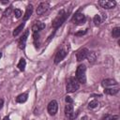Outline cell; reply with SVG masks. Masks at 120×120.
<instances>
[{
  "mask_svg": "<svg viewBox=\"0 0 120 120\" xmlns=\"http://www.w3.org/2000/svg\"><path fill=\"white\" fill-rule=\"evenodd\" d=\"M112 36L113 38H119V36H120V28L119 27H114L112 29Z\"/></svg>",
  "mask_w": 120,
  "mask_h": 120,
  "instance_id": "obj_19",
  "label": "cell"
},
{
  "mask_svg": "<svg viewBox=\"0 0 120 120\" xmlns=\"http://www.w3.org/2000/svg\"><path fill=\"white\" fill-rule=\"evenodd\" d=\"M118 91H119L118 88H112V87H108L104 89V93L108 95H115L118 93Z\"/></svg>",
  "mask_w": 120,
  "mask_h": 120,
  "instance_id": "obj_15",
  "label": "cell"
},
{
  "mask_svg": "<svg viewBox=\"0 0 120 120\" xmlns=\"http://www.w3.org/2000/svg\"><path fill=\"white\" fill-rule=\"evenodd\" d=\"M88 53H89V51H88V49H86V48H82V49L79 50V51L77 52V53H76L77 61H82L83 59H85V58L87 57Z\"/></svg>",
  "mask_w": 120,
  "mask_h": 120,
  "instance_id": "obj_6",
  "label": "cell"
},
{
  "mask_svg": "<svg viewBox=\"0 0 120 120\" xmlns=\"http://www.w3.org/2000/svg\"><path fill=\"white\" fill-rule=\"evenodd\" d=\"M102 120H118V115H111V114H106L103 116Z\"/></svg>",
  "mask_w": 120,
  "mask_h": 120,
  "instance_id": "obj_20",
  "label": "cell"
},
{
  "mask_svg": "<svg viewBox=\"0 0 120 120\" xmlns=\"http://www.w3.org/2000/svg\"><path fill=\"white\" fill-rule=\"evenodd\" d=\"M27 98H28V95L26 93L20 94L16 98V102H18V103H23V102H25L27 100Z\"/></svg>",
  "mask_w": 120,
  "mask_h": 120,
  "instance_id": "obj_13",
  "label": "cell"
},
{
  "mask_svg": "<svg viewBox=\"0 0 120 120\" xmlns=\"http://www.w3.org/2000/svg\"><path fill=\"white\" fill-rule=\"evenodd\" d=\"M47 110H48V112L51 115H54L57 112V110H58V103H57V101L56 100L50 101V103L48 104Z\"/></svg>",
  "mask_w": 120,
  "mask_h": 120,
  "instance_id": "obj_4",
  "label": "cell"
},
{
  "mask_svg": "<svg viewBox=\"0 0 120 120\" xmlns=\"http://www.w3.org/2000/svg\"><path fill=\"white\" fill-rule=\"evenodd\" d=\"M99 5L106 8V9H110V8H112L116 6V2L115 1H108V0H103V1H99L98 2Z\"/></svg>",
  "mask_w": 120,
  "mask_h": 120,
  "instance_id": "obj_7",
  "label": "cell"
},
{
  "mask_svg": "<svg viewBox=\"0 0 120 120\" xmlns=\"http://www.w3.org/2000/svg\"><path fill=\"white\" fill-rule=\"evenodd\" d=\"M72 21L75 22V23H82L85 21V16L82 14V13H80V12H77L73 18H72Z\"/></svg>",
  "mask_w": 120,
  "mask_h": 120,
  "instance_id": "obj_9",
  "label": "cell"
},
{
  "mask_svg": "<svg viewBox=\"0 0 120 120\" xmlns=\"http://www.w3.org/2000/svg\"><path fill=\"white\" fill-rule=\"evenodd\" d=\"M80 87V84L78 82V81L76 80V78L74 77H70L68 80V83H67V92L68 93H73L75 91H77Z\"/></svg>",
  "mask_w": 120,
  "mask_h": 120,
  "instance_id": "obj_2",
  "label": "cell"
},
{
  "mask_svg": "<svg viewBox=\"0 0 120 120\" xmlns=\"http://www.w3.org/2000/svg\"><path fill=\"white\" fill-rule=\"evenodd\" d=\"M10 11H11V8H7V9H6V11L4 12V15H5V16H8V15H9V13H10Z\"/></svg>",
  "mask_w": 120,
  "mask_h": 120,
  "instance_id": "obj_29",
  "label": "cell"
},
{
  "mask_svg": "<svg viewBox=\"0 0 120 120\" xmlns=\"http://www.w3.org/2000/svg\"><path fill=\"white\" fill-rule=\"evenodd\" d=\"M72 112H73V106H72L71 104L66 105V107H65V113H66V115L69 114V113Z\"/></svg>",
  "mask_w": 120,
  "mask_h": 120,
  "instance_id": "obj_21",
  "label": "cell"
},
{
  "mask_svg": "<svg viewBox=\"0 0 120 120\" xmlns=\"http://www.w3.org/2000/svg\"><path fill=\"white\" fill-rule=\"evenodd\" d=\"M25 66H26V61H25V59L24 58H21L20 59V61H19V63H18V68L21 70V71H23L24 70V68H25Z\"/></svg>",
  "mask_w": 120,
  "mask_h": 120,
  "instance_id": "obj_16",
  "label": "cell"
},
{
  "mask_svg": "<svg viewBox=\"0 0 120 120\" xmlns=\"http://www.w3.org/2000/svg\"><path fill=\"white\" fill-rule=\"evenodd\" d=\"M44 27H45V24L43 22H36L33 24V26H32V30H33L34 33H38V31L42 30Z\"/></svg>",
  "mask_w": 120,
  "mask_h": 120,
  "instance_id": "obj_12",
  "label": "cell"
},
{
  "mask_svg": "<svg viewBox=\"0 0 120 120\" xmlns=\"http://www.w3.org/2000/svg\"><path fill=\"white\" fill-rule=\"evenodd\" d=\"M49 8H50L49 3H47V2H42V3H40V4L38 5V7L37 8V11H36V12H37L38 15H42V14H44L45 12H47Z\"/></svg>",
  "mask_w": 120,
  "mask_h": 120,
  "instance_id": "obj_5",
  "label": "cell"
},
{
  "mask_svg": "<svg viewBox=\"0 0 120 120\" xmlns=\"http://www.w3.org/2000/svg\"><path fill=\"white\" fill-rule=\"evenodd\" d=\"M3 120H9V118H8V116H6V117H4Z\"/></svg>",
  "mask_w": 120,
  "mask_h": 120,
  "instance_id": "obj_31",
  "label": "cell"
},
{
  "mask_svg": "<svg viewBox=\"0 0 120 120\" xmlns=\"http://www.w3.org/2000/svg\"><path fill=\"white\" fill-rule=\"evenodd\" d=\"M86 58H88V61H89L90 63H94V62L96 61L97 56H96V53H95L94 52H91L88 53V55H87Z\"/></svg>",
  "mask_w": 120,
  "mask_h": 120,
  "instance_id": "obj_18",
  "label": "cell"
},
{
  "mask_svg": "<svg viewBox=\"0 0 120 120\" xmlns=\"http://www.w3.org/2000/svg\"><path fill=\"white\" fill-rule=\"evenodd\" d=\"M86 32H87L86 30H84V31H79V32H76L75 33V36H77V37L78 36H82V35H85Z\"/></svg>",
  "mask_w": 120,
  "mask_h": 120,
  "instance_id": "obj_27",
  "label": "cell"
},
{
  "mask_svg": "<svg viewBox=\"0 0 120 120\" xmlns=\"http://www.w3.org/2000/svg\"><path fill=\"white\" fill-rule=\"evenodd\" d=\"M23 27H24V23H21L19 26H17V27L15 28V30L13 31V34H12V35H13L14 37L18 36V35H19V34L22 32V30L23 29Z\"/></svg>",
  "mask_w": 120,
  "mask_h": 120,
  "instance_id": "obj_17",
  "label": "cell"
},
{
  "mask_svg": "<svg viewBox=\"0 0 120 120\" xmlns=\"http://www.w3.org/2000/svg\"><path fill=\"white\" fill-rule=\"evenodd\" d=\"M65 100H66V102H67L68 104H72V102H73V99H72L70 97H68V96H67V97H66Z\"/></svg>",
  "mask_w": 120,
  "mask_h": 120,
  "instance_id": "obj_26",
  "label": "cell"
},
{
  "mask_svg": "<svg viewBox=\"0 0 120 120\" xmlns=\"http://www.w3.org/2000/svg\"><path fill=\"white\" fill-rule=\"evenodd\" d=\"M33 37H34V41H35V43H36V42H37V40H38V38H39V35H38V33H34Z\"/></svg>",
  "mask_w": 120,
  "mask_h": 120,
  "instance_id": "obj_28",
  "label": "cell"
},
{
  "mask_svg": "<svg viewBox=\"0 0 120 120\" xmlns=\"http://www.w3.org/2000/svg\"><path fill=\"white\" fill-rule=\"evenodd\" d=\"M3 104H4V100L2 98H0V109L3 107Z\"/></svg>",
  "mask_w": 120,
  "mask_h": 120,
  "instance_id": "obj_30",
  "label": "cell"
},
{
  "mask_svg": "<svg viewBox=\"0 0 120 120\" xmlns=\"http://www.w3.org/2000/svg\"><path fill=\"white\" fill-rule=\"evenodd\" d=\"M94 22H95V24H97V25H98L100 22H101V18H100V16L99 15H95V17H94Z\"/></svg>",
  "mask_w": 120,
  "mask_h": 120,
  "instance_id": "obj_23",
  "label": "cell"
},
{
  "mask_svg": "<svg viewBox=\"0 0 120 120\" xmlns=\"http://www.w3.org/2000/svg\"><path fill=\"white\" fill-rule=\"evenodd\" d=\"M98 103L97 100H92V101L89 102L88 108H89V109H95L96 107H98Z\"/></svg>",
  "mask_w": 120,
  "mask_h": 120,
  "instance_id": "obj_22",
  "label": "cell"
},
{
  "mask_svg": "<svg viewBox=\"0 0 120 120\" xmlns=\"http://www.w3.org/2000/svg\"><path fill=\"white\" fill-rule=\"evenodd\" d=\"M66 55H67V52H66L65 50H63V49L59 50V51L56 52V54H55V57H54V64H58L59 62H61V61L66 57Z\"/></svg>",
  "mask_w": 120,
  "mask_h": 120,
  "instance_id": "obj_8",
  "label": "cell"
},
{
  "mask_svg": "<svg viewBox=\"0 0 120 120\" xmlns=\"http://www.w3.org/2000/svg\"><path fill=\"white\" fill-rule=\"evenodd\" d=\"M101 84L105 88H108V87H112L113 85H117V82L113 79H105L102 81Z\"/></svg>",
  "mask_w": 120,
  "mask_h": 120,
  "instance_id": "obj_10",
  "label": "cell"
},
{
  "mask_svg": "<svg viewBox=\"0 0 120 120\" xmlns=\"http://www.w3.org/2000/svg\"><path fill=\"white\" fill-rule=\"evenodd\" d=\"M66 18H67V14L65 13L64 10H61V11L59 12V14L57 15V17L52 21V26L54 29H57V28H58V27L65 22Z\"/></svg>",
  "mask_w": 120,
  "mask_h": 120,
  "instance_id": "obj_3",
  "label": "cell"
},
{
  "mask_svg": "<svg viewBox=\"0 0 120 120\" xmlns=\"http://www.w3.org/2000/svg\"><path fill=\"white\" fill-rule=\"evenodd\" d=\"M1 56H2V53H1V52H0V58H1Z\"/></svg>",
  "mask_w": 120,
  "mask_h": 120,
  "instance_id": "obj_32",
  "label": "cell"
},
{
  "mask_svg": "<svg viewBox=\"0 0 120 120\" xmlns=\"http://www.w3.org/2000/svg\"><path fill=\"white\" fill-rule=\"evenodd\" d=\"M85 66L83 64L79 65L77 69H76V80L78 82L81 83H85L86 82V77H85Z\"/></svg>",
  "mask_w": 120,
  "mask_h": 120,
  "instance_id": "obj_1",
  "label": "cell"
},
{
  "mask_svg": "<svg viewBox=\"0 0 120 120\" xmlns=\"http://www.w3.org/2000/svg\"><path fill=\"white\" fill-rule=\"evenodd\" d=\"M67 116H68V118L69 120H74V119L77 117V112H70L69 114H68Z\"/></svg>",
  "mask_w": 120,
  "mask_h": 120,
  "instance_id": "obj_24",
  "label": "cell"
},
{
  "mask_svg": "<svg viewBox=\"0 0 120 120\" xmlns=\"http://www.w3.org/2000/svg\"><path fill=\"white\" fill-rule=\"evenodd\" d=\"M14 15H15L16 18H20V17L22 16V10L19 9V8H16V9L14 10Z\"/></svg>",
  "mask_w": 120,
  "mask_h": 120,
  "instance_id": "obj_25",
  "label": "cell"
},
{
  "mask_svg": "<svg viewBox=\"0 0 120 120\" xmlns=\"http://www.w3.org/2000/svg\"><path fill=\"white\" fill-rule=\"evenodd\" d=\"M32 12H33V6H32V5H28L27 8H26L25 14H24V16H23V20L26 21L27 19H29V17L32 15Z\"/></svg>",
  "mask_w": 120,
  "mask_h": 120,
  "instance_id": "obj_14",
  "label": "cell"
},
{
  "mask_svg": "<svg viewBox=\"0 0 120 120\" xmlns=\"http://www.w3.org/2000/svg\"><path fill=\"white\" fill-rule=\"evenodd\" d=\"M28 34H29V32H28V30H26L25 32H24V34L22 35V37L20 38V40H19V48L21 49V50H22V49H24L25 48V42H26V39H27V37H28Z\"/></svg>",
  "mask_w": 120,
  "mask_h": 120,
  "instance_id": "obj_11",
  "label": "cell"
}]
</instances>
